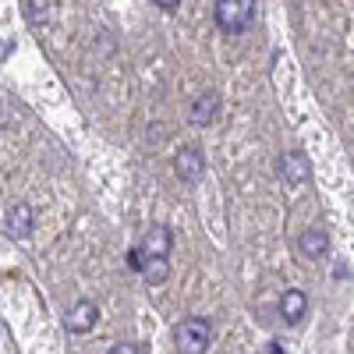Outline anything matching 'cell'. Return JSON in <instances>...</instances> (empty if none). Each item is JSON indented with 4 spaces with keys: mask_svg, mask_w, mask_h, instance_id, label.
Here are the masks:
<instances>
[{
    "mask_svg": "<svg viewBox=\"0 0 354 354\" xmlns=\"http://www.w3.org/2000/svg\"><path fill=\"white\" fill-rule=\"evenodd\" d=\"M174 344H177V354H205L213 344V322L202 315L181 319L174 330Z\"/></svg>",
    "mask_w": 354,
    "mask_h": 354,
    "instance_id": "6da1fadb",
    "label": "cell"
},
{
    "mask_svg": "<svg viewBox=\"0 0 354 354\" xmlns=\"http://www.w3.org/2000/svg\"><path fill=\"white\" fill-rule=\"evenodd\" d=\"M213 18L220 25V32L227 36H241L255 21V0H216Z\"/></svg>",
    "mask_w": 354,
    "mask_h": 354,
    "instance_id": "7a4b0ae2",
    "label": "cell"
},
{
    "mask_svg": "<svg viewBox=\"0 0 354 354\" xmlns=\"http://www.w3.org/2000/svg\"><path fill=\"white\" fill-rule=\"evenodd\" d=\"M174 170L185 185H198L202 174H205V156H202L198 145H181L177 156H174Z\"/></svg>",
    "mask_w": 354,
    "mask_h": 354,
    "instance_id": "3957f363",
    "label": "cell"
},
{
    "mask_svg": "<svg viewBox=\"0 0 354 354\" xmlns=\"http://www.w3.org/2000/svg\"><path fill=\"white\" fill-rule=\"evenodd\" d=\"M277 174H280L283 185H305L312 177V163H308L305 153H283L277 160Z\"/></svg>",
    "mask_w": 354,
    "mask_h": 354,
    "instance_id": "277c9868",
    "label": "cell"
},
{
    "mask_svg": "<svg viewBox=\"0 0 354 354\" xmlns=\"http://www.w3.org/2000/svg\"><path fill=\"white\" fill-rule=\"evenodd\" d=\"M32 227H36V213H32V205H28V202H15L11 209H8V220H4L8 238L25 241L28 234H32Z\"/></svg>",
    "mask_w": 354,
    "mask_h": 354,
    "instance_id": "5b68a950",
    "label": "cell"
},
{
    "mask_svg": "<svg viewBox=\"0 0 354 354\" xmlns=\"http://www.w3.org/2000/svg\"><path fill=\"white\" fill-rule=\"evenodd\" d=\"M170 248H174L170 227H167V223H153L138 252H142V259H170Z\"/></svg>",
    "mask_w": 354,
    "mask_h": 354,
    "instance_id": "8992f818",
    "label": "cell"
},
{
    "mask_svg": "<svg viewBox=\"0 0 354 354\" xmlns=\"http://www.w3.org/2000/svg\"><path fill=\"white\" fill-rule=\"evenodd\" d=\"M96 319H100V308L93 305V301H75L71 308H68V315H64V326L71 330V333H93V326H96Z\"/></svg>",
    "mask_w": 354,
    "mask_h": 354,
    "instance_id": "52a82bcc",
    "label": "cell"
},
{
    "mask_svg": "<svg viewBox=\"0 0 354 354\" xmlns=\"http://www.w3.org/2000/svg\"><path fill=\"white\" fill-rule=\"evenodd\" d=\"M305 312H308V294L305 290L290 287V290L280 294V319L287 322V326H298V322L305 319Z\"/></svg>",
    "mask_w": 354,
    "mask_h": 354,
    "instance_id": "ba28073f",
    "label": "cell"
},
{
    "mask_svg": "<svg viewBox=\"0 0 354 354\" xmlns=\"http://www.w3.org/2000/svg\"><path fill=\"white\" fill-rule=\"evenodd\" d=\"M298 252H301V259L319 262L322 255L330 252V234H326V230H319V227H308L301 238H298Z\"/></svg>",
    "mask_w": 354,
    "mask_h": 354,
    "instance_id": "9c48e42d",
    "label": "cell"
},
{
    "mask_svg": "<svg viewBox=\"0 0 354 354\" xmlns=\"http://www.w3.org/2000/svg\"><path fill=\"white\" fill-rule=\"evenodd\" d=\"M216 110H220V96H216V93H202V96L192 103L188 117H192V124L205 128V124H213V121H216Z\"/></svg>",
    "mask_w": 354,
    "mask_h": 354,
    "instance_id": "30bf717a",
    "label": "cell"
},
{
    "mask_svg": "<svg viewBox=\"0 0 354 354\" xmlns=\"http://www.w3.org/2000/svg\"><path fill=\"white\" fill-rule=\"evenodd\" d=\"M142 277H145V283H153V287L167 283V277H170V259H142Z\"/></svg>",
    "mask_w": 354,
    "mask_h": 354,
    "instance_id": "8fae6325",
    "label": "cell"
},
{
    "mask_svg": "<svg viewBox=\"0 0 354 354\" xmlns=\"http://www.w3.org/2000/svg\"><path fill=\"white\" fill-rule=\"evenodd\" d=\"M106 354H138V347H135V344H128V340H124V344H113V347H110V351H106Z\"/></svg>",
    "mask_w": 354,
    "mask_h": 354,
    "instance_id": "7c38bea8",
    "label": "cell"
},
{
    "mask_svg": "<svg viewBox=\"0 0 354 354\" xmlns=\"http://www.w3.org/2000/svg\"><path fill=\"white\" fill-rule=\"evenodd\" d=\"M156 8H163V11H177V4H181V0H153Z\"/></svg>",
    "mask_w": 354,
    "mask_h": 354,
    "instance_id": "4fadbf2b",
    "label": "cell"
},
{
    "mask_svg": "<svg viewBox=\"0 0 354 354\" xmlns=\"http://www.w3.org/2000/svg\"><path fill=\"white\" fill-rule=\"evenodd\" d=\"M270 354H283V347H280V344L273 340V344H270Z\"/></svg>",
    "mask_w": 354,
    "mask_h": 354,
    "instance_id": "5bb4252c",
    "label": "cell"
}]
</instances>
